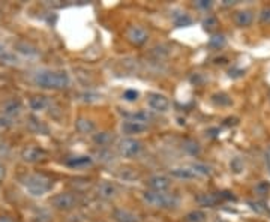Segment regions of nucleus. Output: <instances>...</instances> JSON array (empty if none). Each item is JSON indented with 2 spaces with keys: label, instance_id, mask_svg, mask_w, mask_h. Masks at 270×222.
Masks as SVG:
<instances>
[{
  "label": "nucleus",
  "instance_id": "f257e3e1",
  "mask_svg": "<svg viewBox=\"0 0 270 222\" xmlns=\"http://www.w3.org/2000/svg\"><path fill=\"white\" fill-rule=\"evenodd\" d=\"M33 81L42 89H65L69 84V77L63 71H38Z\"/></svg>",
  "mask_w": 270,
  "mask_h": 222
},
{
  "label": "nucleus",
  "instance_id": "f03ea898",
  "mask_svg": "<svg viewBox=\"0 0 270 222\" xmlns=\"http://www.w3.org/2000/svg\"><path fill=\"white\" fill-rule=\"evenodd\" d=\"M24 188L27 189V192L33 197H42L47 194L53 186V180L41 173H33V174H27L21 179Z\"/></svg>",
  "mask_w": 270,
  "mask_h": 222
},
{
  "label": "nucleus",
  "instance_id": "7ed1b4c3",
  "mask_svg": "<svg viewBox=\"0 0 270 222\" xmlns=\"http://www.w3.org/2000/svg\"><path fill=\"white\" fill-rule=\"evenodd\" d=\"M143 200L149 206H152V207H158V209H171L179 204V198L174 194H168V192L146 191L143 194Z\"/></svg>",
  "mask_w": 270,
  "mask_h": 222
},
{
  "label": "nucleus",
  "instance_id": "20e7f679",
  "mask_svg": "<svg viewBox=\"0 0 270 222\" xmlns=\"http://www.w3.org/2000/svg\"><path fill=\"white\" fill-rule=\"evenodd\" d=\"M50 204L57 210L66 212V210H72L75 207V206H77V198L71 192H60V194H56L54 197H51Z\"/></svg>",
  "mask_w": 270,
  "mask_h": 222
},
{
  "label": "nucleus",
  "instance_id": "39448f33",
  "mask_svg": "<svg viewBox=\"0 0 270 222\" xmlns=\"http://www.w3.org/2000/svg\"><path fill=\"white\" fill-rule=\"evenodd\" d=\"M141 143L135 138H123L119 143V152L125 158H132L140 153L141 150Z\"/></svg>",
  "mask_w": 270,
  "mask_h": 222
},
{
  "label": "nucleus",
  "instance_id": "423d86ee",
  "mask_svg": "<svg viewBox=\"0 0 270 222\" xmlns=\"http://www.w3.org/2000/svg\"><path fill=\"white\" fill-rule=\"evenodd\" d=\"M147 186L150 188V191L165 192L171 186V180H170V177L164 176V174H155V176L147 179Z\"/></svg>",
  "mask_w": 270,
  "mask_h": 222
},
{
  "label": "nucleus",
  "instance_id": "0eeeda50",
  "mask_svg": "<svg viewBox=\"0 0 270 222\" xmlns=\"http://www.w3.org/2000/svg\"><path fill=\"white\" fill-rule=\"evenodd\" d=\"M126 38H128V41L132 42L134 45H143V44H146V41L149 39V35L143 27L131 26L128 30H126Z\"/></svg>",
  "mask_w": 270,
  "mask_h": 222
},
{
  "label": "nucleus",
  "instance_id": "6e6552de",
  "mask_svg": "<svg viewBox=\"0 0 270 222\" xmlns=\"http://www.w3.org/2000/svg\"><path fill=\"white\" fill-rule=\"evenodd\" d=\"M147 104H149V107H150L152 110L159 111V113H165V111L168 110V107H170L168 98L164 96V95H159V93H152V95H149Z\"/></svg>",
  "mask_w": 270,
  "mask_h": 222
},
{
  "label": "nucleus",
  "instance_id": "1a4fd4ad",
  "mask_svg": "<svg viewBox=\"0 0 270 222\" xmlns=\"http://www.w3.org/2000/svg\"><path fill=\"white\" fill-rule=\"evenodd\" d=\"M98 195L104 200H111L117 197L119 191H117V186L114 183H110V182H102L98 185Z\"/></svg>",
  "mask_w": 270,
  "mask_h": 222
},
{
  "label": "nucleus",
  "instance_id": "9d476101",
  "mask_svg": "<svg viewBox=\"0 0 270 222\" xmlns=\"http://www.w3.org/2000/svg\"><path fill=\"white\" fill-rule=\"evenodd\" d=\"M23 159L26 162H32V164H35V162H39L42 161L44 158H45V152L42 149H38V147H27L23 150Z\"/></svg>",
  "mask_w": 270,
  "mask_h": 222
},
{
  "label": "nucleus",
  "instance_id": "9b49d317",
  "mask_svg": "<svg viewBox=\"0 0 270 222\" xmlns=\"http://www.w3.org/2000/svg\"><path fill=\"white\" fill-rule=\"evenodd\" d=\"M170 174L173 177L180 179V180H192L195 177H198V174L194 171L192 167H180V168H173L170 171Z\"/></svg>",
  "mask_w": 270,
  "mask_h": 222
},
{
  "label": "nucleus",
  "instance_id": "f8f14e48",
  "mask_svg": "<svg viewBox=\"0 0 270 222\" xmlns=\"http://www.w3.org/2000/svg\"><path fill=\"white\" fill-rule=\"evenodd\" d=\"M113 215L117 222H140V218L134 212L126 209H116Z\"/></svg>",
  "mask_w": 270,
  "mask_h": 222
},
{
  "label": "nucleus",
  "instance_id": "ddd939ff",
  "mask_svg": "<svg viewBox=\"0 0 270 222\" xmlns=\"http://www.w3.org/2000/svg\"><path fill=\"white\" fill-rule=\"evenodd\" d=\"M122 131L128 135H132V134H140L143 131H146V125H141V123H135V122H131V120H126L123 122L122 125Z\"/></svg>",
  "mask_w": 270,
  "mask_h": 222
},
{
  "label": "nucleus",
  "instance_id": "4468645a",
  "mask_svg": "<svg viewBox=\"0 0 270 222\" xmlns=\"http://www.w3.org/2000/svg\"><path fill=\"white\" fill-rule=\"evenodd\" d=\"M252 18H254V15H252L251 11H239V12H236V15H234V21L239 27L249 26L252 23Z\"/></svg>",
  "mask_w": 270,
  "mask_h": 222
},
{
  "label": "nucleus",
  "instance_id": "2eb2a0df",
  "mask_svg": "<svg viewBox=\"0 0 270 222\" xmlns=\"http://www.w3.org/2000/svg\"><path fill=\"white\" fill-rule=\"evenodd\" d=\"M221 198H222L221 194L219 195H215V194H201V195L197 197V201L201 206H207V207H212V206H215Z\"/></svg>",
  "mask_w": 270,
  "mask_h": 222
},
{
  "label": "nucleus",
  "instance_id": "dca6fc26",
  "mask_svg": "<svg viewBox=\"0 0 270 222\" xmlns=\"http://www.w3.org/2000/svg\"><path fill=\"white\" fill-rule=\"evenodd\" d=\"M66 164L72 168H78V167H86L92 164V158L90 156H77V158H71V159L66 161Z\"/></svg>",
  "mask_w": 270,
  "mask_h": 222
},
{
  "label": "nucleus",
  "instance_id": "f3484780",
  "mask_svg": "<svg viewBox=\"0 0 270 222\" xmlns=\"http://www.w3.org/2000/svg\"><path fill=\"white\" fill-rule=\"evenodd\" d=\"M75 128L78 132L81 134H90L93 129H95V125L90 122V120H86V119H78L77 123H75Z\"/></svg>",
  "mask_w": 270,
  "mask_h": 222
},
{
  "label": "nucleus",
  "instance_id": "a211bd4d",
  "mask_svg": "<svg viewBox=\"0 0 270 222\" xmlns=\"http://www.w3.org/2000/svg\"><path fill=\"white\" fill-rule=\"evenodd\" d=\"M48 99H47V96H33L30 99V107L33 108L35 111H39V110H45L47 107H48Z\"/></svg>",
  "mask_w": 270,
  "mask_h": 222
},
{
  "label": "nucleus",
  "instance_id": "6ab92c4d",
  "mask_svg": "<svg viewBox=\"0 0 270 222\" xmlns=\"http://www.w3.org/2000/svg\"><path fill=\"white\" fill-rule=\"evenodd\" d=\"M129 120L135 122V123H141V125H146V122L150 120V114L147 111H137V113L129 114Z\"/></svg>",
  "mask_w": 270,
  "mask_h": 222
},
{
  "label": "nucleus",
  "instance_id": "aec40b11",
  "mask_svg": "<svg viewBox=\"0 0 270 222\" xmlns=\"http://www.w3.org/2000/svg\"><path fill=\"white\" fill-rule=\"evenodd\" d=\"M3 113L6 116H17L20 113V104L15 101H9L3 107Z\"/></svg>",
  "mask_w": 270,
  "mask_h": 222
},
{
  "label": "nucleus",
  "instance_id": "412c9836",
  "mask_svg": "<svg viewBox=\"0 0 270 222\" xmlns=\"http://www.w3.org/2000/svg\"><path fill=\"white\" fill-rule=\"evenodd\" d=\"M93 141L99 146H107L113 141V137H111L108 132H101V134H95L93 135Z\"/></svg>",
  "mask_w": 270,
  "mask_h": 222
},
{
  "label": "nucleus",
  "instance_id": "4be33fe9",
  "mask_svg": "<svg viewBox=\"0 0 270 222\" xmlns=\"http://www.w3.org/2000/svg\"><path fill=\"white\" fill-rule=\"evenodd\" d=\"M191 167L194 168V171L198 174V176H210V174H212V168H210L207 164H200V162H197V164H192Z\"/></svg>",
  "mask_w": 270,
  "mask_h": 222
},
{
  "label": "nucleus",
  "instance_id": "5701e85b",
  "mask_svg": "<svg viewBox=\"0 0 270 222\" xmlns=\"http://www.w3.org/2000/svg\"><path fill=\"white\" fill-rule=\"evenodd\" d=\"M191 23H192V18L189 17L188 14H179L176 18H174V24H176L177 27H183V26H189Z\"/></svg>",
  "mask_w": 270,
  "mask_h": 222
},
{
  "label": "nucleus",
  "instance_id": "b1692460",
  "mask_svg": "<svg viewBox=\"0 0 270 222\" xmlns=\"http://www.w3.org/2000/svg\"><path fill=\"white\" fill-rule=\"evenodd\" d=\"M209 45L213 47V48H222V47L225 45V38L222 36V35H215V36L210 38Z\"/></svg>",
  "mask_w": 270,
  "mask_h": 222
},
{
  "label": "nucleus",
  "instance_id": "393cba45",
  "mask_svg": "<svg viewBox=\"0 0 270 222\" xmlns=\"http://www.w3.org/2000/svg\"><path fill=\"white\" fill-rule=\"evenodd\" d=\"M206 218V215L200 210H195V212H191L188 216H186V221L188 222H203Z\"/></svg>",
  "mask_w": 270,
  "mask_h": 222
},
{
  "label": "nucleus",
  "instance_id": "a878e982",
  "mask_svg": "<svg viewBox=\"0 0 270 222\" xmlns=\"http://www.w3.org/2000/svg\"><path fill=\"white\" fill-rule=\"evenodd\" d=\"M213 102L218 104V105H230L231 104V99L227 96V95H215L213 96Z\"/></svg>",
  "mask_w": 270,
  "mask_h": 222
},
{
  "label": "nucleus",
  "instance_id": "bb28decb",
  "mask_svg": "<svg viewBox=\"0 0 270 222\" xmlns=\"http://www.w3.org/2000/svg\"><path fill=\"white\" fill-rule=\"evenodd\" d=\"M185 150H188L191 155H198L200 153V146L197 144V143H194V141H188V143H185Z\"/></svg>",
  "mask_w": 270,
  "mask_h": 222
},
{
  "label": "nucleus",
  "instance_id": "cd10ccee",
  "mask_svg": "<svg viewBox=\"0 0 270 222\" xmlns=\"http://www.w3.org/2000/svg\"><path fill=\"white\" fill-rule=\"evenodd\" d=\"M123 99L128 101V102L137 101V99H138V92H137V90H126V92L123 93Z\"/></svg>",
  "mask_w": 270,
  "mask_h": 222
},
{
  "label": "nucleus",
  "instance_id": "c85d7f7f",
  "mask_svg": "<svg viewBox=\"0 0 270 222\" xmlns=\"http://www.w3.org/2000/svg\"><path fill=\"white\" fill-rule=\"evenodd\" d=\"M260 21L263 24H270V8H266L260 14Z\"/></svg>",
  "mask_w": 270,
  "mask_h": 222
},
{
  "label": "nucleus",
  "instance_id": "c756f323",
  "mask_svg": "<svg viewBox=\"0 0 270 222\" xmlns=\"http://www.w3.org/2000/svg\"><path fill=\"white\" fill-rule=\"evenodd\" d=\"M267 191H269V183L267 182H261L255 186V192L258 195H264V194H267Z\"/></svg>",
  "mask_w": 270,
  "mask_h": 222
},
{
  "label": "nucleus",
  "instance_id": "7c9ffc66",
  "mask_svg": "<svg viewBox=\"0 0 270 222\" xmlns=\"http://www.w3.org/2000/svg\"><path fill=\"white\" fill-rule=\"evenodd\" d=\"M204 29H207V30H212V29H215L216 27V24H218V21H216V18H213V17H209L207 20H204Z\"/></svg>",
  "mask_w": 270,
  "mask_h": 222
},
{
  "label": "nucleus",
  "instance_id": "2f4dec72",
  "mask_svg": "<svg viewBox=\"0 0 270 222\" xmlns=\"http://www.w3.org/2000/svg\"><path fill=\"white\" fill-rule=\"evenodd\" d=\"M210 6H212V2H206V0L197 2V8H200V9H209Z\"/></svg>",
  "mask_w": 270,
  "mask_h": 222
},
{
  "label": "nucleus",
  "instance_id": "473e14b6",
  "mask_svg": "<svg viewBox=\"0 0 270 222\" xmlns=\"http://www.w3.org/2000/svg\"><path fill=\"white\" fill-rule=\"evenodd\" d=\"M5 179V167L0 164V182Z\"/></svg>",
  "mask_w": 270,
  "mask_h": 222
},
{
  "label": "nucleus",
  "instance_id": "72a5a7b5",
  "mask_svg": "<svg viewBox=\"0 0 270 222\" xmlns=\"http://www.w3.org/2000/svg\"><path fill=\"white\" fill-rule=\"evenodd\" d=\"M0 222H14V221L8 216H0Z\"/></svg>",
  "mask_w": 270,
  "mask_h": 222
},
{
  "label": "nucleus",
  "instance_id": "f704fd0d",
  "mask_svg": "<svg viewBox=\"0 0 270 222\" xmlns=\"http://www.w3.org/2000/svg\"><path fill=\"white\" fill-rule=\"evenodd\" d=\"M215 222H225V221H222V219H216Z\"/></svg>",
  "mask_w": 270,
  "mask_h": 222
},
{
  "label": "nucleus",
  "instance_id": "c9c22d12",
  "mask_svg": "<svg viewBox=\"0 0 270 222\" xmlns=\"http://www.w3.org/2000/svg\"><path fill=\"white\" fill-rule=\"evenodd\" d=\"M3 51V48H2V47H0V53H2Z\"/></svg>",
  "mask_w": 270,
  "mask_h": 222
},
{
  "label": "nucleus",
  "instance_id": "e433bc0d",
  "mask_svg": "<svg viewBox=\"0 0 270 222\" xmlns=\"http://www.w3.org/2000/svg\"><path fill=\"white\" fill-rule=\"evenodd\" d=\"M269 99H270V96H269Z\"/></svg>",
  "mask_w": 270,
  "mask_h": 222
}]
</instances>
